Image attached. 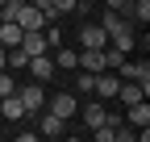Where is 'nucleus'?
Returning <instances> with one entry per match:
<instances>
[{"label": "nucleus", "mask_w": 150, "mask_h": 142, "mask_svg": "<svg viewBox=\"0 0 150 142\" xmlns=\"http://www.w3.org/2000/svg\"><path fill=\"white\" fill-rule=\"evenodd\" d=\"M79 4H88V9H92V4H100V0H79Z\"/></svg>", "instance_id": "nucleus-22"}, {"label": "nucleus", "mask_w": 150, "mask_h": 142, "mask_svg": "<svg viewBox=\"0 0 150 142\" xmlns=\"http://www.w3.org/2000/svg\"><path fill=\"white\" fill-rule=\"evenodd\" d=\"M63 130H67V121H63V117H54V113L46 109V113H42V134H46V138H59Z\"/></svg>", "instance_id": "nucleus-16"}, {"label": "nucleus", "mask_w": 150, "mask_h": 142, "mask_svg": "<svg viewBox=\"0 0 150 142\" xmlns=\"http://www.w3.org/2000/svg\"><path fill=\"white\" fill-rule=\"evenodd\" d=\"M117 88H121V75H117V71H100L92 92H96V96H117Z\"/></svg>", "instance_id": "nucleus-10"}, {"label": "nucleus", "mask_w": 150, "mask_h": 142, "mask_svg": "<svg viewBox=\"0 0 150 142\" xmlns=\"http://www.w3.org/2000/svg\"><path fill=\"white\" fill-rule=\"evenodd\" d=\"M75 67L92 71V75H100V71H108V63H104V50H79V55H75Z\"/></svg>", "instance_id": "nucleus-6"}, {"label": "nucleus", "mask_w": 150, "mask_h": 142, "mask_svg": "<svg viewBox=\"0 0 150 142\" xmlns=\"http://www.w3.org/2000/svg\"><path fill=\"white\" fill-rule=\"evenodd\" d=\"M138 25H121V29H112L108 33V42H112V50H121V55H129V50L138 46V33H134Z\"/></svg>", "instance_id": "nucleus-5"}, {"label": "nucleus", "mask_w": 150, "mask_h": 142, "mask_svg": "<svg viewBox=\"0 0 150 142\" xmlns=\"http://www.w3.org/2000/svg\"><path fill=\"white\" fill-rule=\"evenodd\" d=\"M117 75H121V80H134V84H142V92L150 96V63H125V59H121Z\"/></svg>", "instance_id": "nucleus-2"}, {"label": "nucleus", "mask_w": 150, "mask_h": 142, "mask_svg": "<svg viewBox=\"0 0 150 142\" xmlns=\"http://www.w3.org/2000/svg\"><path fill=\"white\" fill-rule=\"evenodd\" d=\"M46 109H50L54 117L71 121V117H75V92H59V96H50V104H46Z\"/></svg>", "instance_id": "nucleus-8"}, {"label": "nucleus", "mask_w": 150, "mask_h": 142, "mask_svg": "<svg viewBox=\"0 0 150 142\" xmlns=\"http://www.w3.org/2000/svg\"><path fill=\"white\" fill-rule=\"evenodd\" d=\"M129 126H134V130L150 126V104L146 100H134V104H129Z\"/></svg>", "instance_id": "nucleus-15"}, {"label": "nucleus", "mask_w": 150, "mask_h": 142, "mask_svg": "<svg viewBox=\"0 0 150 142\" xmlns=\"http://www.w3.org/2000/svg\"><path fill=\"white\" fill-rule=\"evenodd\" d=\"M17 96H21L25 113H42V104H46V96H42V80H33V84H25V88H17Z\"/></svg>", "instance_id": "nucleus-4"}, {"label": "nucleus", "mask_w": 150, "mask_h": 142, "mask_svg": "<svg viewBox=\"0 0 150 142\" xmlns=\"http://www.w3.org/2000/svg\"><path fill=\"white\" fill-rule=\"evenodd\" d=\"M21 33L25 29L17 25V21H0V46H4V50L8 46H21Z\"/></svg>", "instance_id": "nucleus-13"}, {"label": "nucleus", "mask_w": 150, "mask_h": 142, "mask_svg": "<svg viewBox=\"0 0 150 142\" xmlns=\"http://www.w3.org/2000/svg\"><path fill=\"white\" fill-rule=\"evenodd\" d=\"M63 46V33L59 29H46V50H59Z\"/></svg>", "instance_id": "nucleus-19"}, {"label": "nucleus", "mask_w": 150, "mask_h": 142, "mask_svg": "<svg viewBox=\"0 0 150 142\" xmlns=\"http://www.w3.org/2000/svg\"><path fill=\"white\" fill-rule=\"evenodd\" d=\"M75 71H79L75 88H79V92H92V88H96V75H92V71H83V67H75Z\"/></svg>", "instance_id": "nucleus-18"}, {"label": "nucleus", "mask_w": 150, "mask_h": 142, "mask_svg": "<svg viewBox=\"0 0 150 142\" xmlns=\"http://www.w3.org/2000/svg\"><path fill=\"white\" fill-rule=\"evenodd\" d=\"M0 4H4V0H0Z\"/></svg>", "instance_id": "nucleus-23"}, {"label": "nucleus", "mask_w": 150, "mask_h": 142, "mask_svg": "<svg viewBox=\"0 0 150 142\" xmlns=\"http://www.w3.org/2000/svg\"><path fill=\"white\" fill-rule=\"evenodd\" d=\"M75 4H79V0H54V13H59V17L63 13H75Z\"/></svg>", "instance_id": "nucleus-20"}, {"label": "nucleus", "mask_w": 150, "mask_h": 142, "mask_svg": "<svg viewBox=\"0 0 150 142\" xmlns=\"http://www.w3.org/2000/svg\"><path fill=\"white\" fill-rule=\"evenodd\" d=\"M21 29H46V13L38 9V4H29V0H21V9H17V17H13Z\"/></svg>", "instance_id": "nucleus-1"}, {"label": "nucleus", "mask_w": 150, "mask_h": 142, "mask_svg": "<svg viewBox=\"0 0 150 142\" xmlns=\"http://www.w3.org/2000/svg\"><path fill=\"white\" fill-rule=\"evenodd\" d=\"M117 100H121V104H134V100H146V92H142V84H134V80H121V88H117Z\"/></svg>", "instance_id": "nucleus-14"}, {"label": "nucleus", "mask_w": 150, "mask_h": 142, "mask_svg": "<svg viewBox=\"0 0 150 142\" xmlns=\"http://www.w3.org/2000/svg\"><path fill=\"white\" fill-rule=\"evenodd\" d=\"M21 50H25L29 59H33V55H46V33H42V29H25V33H21Z\"/></svg>", "instance_id": "nucleus-9"}, {"label": "nucleus", "mask_w": 150, "mask_h": 142, "mask_svg": "<svg viewBox=\"0 0 150 142\" xmlns=\"http://www.w3.org/2000/svg\"><path fill=\"white\" fill-rule=\"evenodd\" d=\"M100 4H104V9H112V13H121V9H125V0H100Z\"/></svg>", "instance_id": "nucleus-21"}, {"label": "nucleus", "mask_w": 150, "mask_h": 142, "mask_svg": "<svg viewBox=\"0 0 150 142\" xmlns=\"http://www.w3.org/2000/svg\"><path fill=\"white\" fill-rule=\"evenodd\" d=\"M54 67L75 71V50H71V46H59V50H54Z\"/></svg>", "instance_id": "nucleus-17"}, {"label": "nucleus", "mask_w": 150, "mask_h": 142, "mask_svg": "<svg viewBox=\"0 0 150 142\" xmlns=\"http://www.w3.org/2000/svg\"><path fill=\"white\" fill-rule=\"evenodd\" d=\"M108 46V29L104 25H83L79 29V50H104Z\"/></svg>", "instance_id": "nucleus-3"}, {"label": "nucleus", "mask_w": 150, "mask_h": 142, "mask_svg": "<svg viewBox=\"0 0 150 142\" xmlns=\"http://www.w3.org/2000/svg\"><path fill=\"white\" fill-rule=\"evenodd\" d=\"M0 113H4V121H21V117H25V104H21V96H17V92L0 96Z\"/></svg>", "instance_id": "nucleus-11"}, {"label": "nucleus", "mask_w": 150, "mask_h": 142, "mask_svg": "<svg viewBox=\"0 0 150 142\" xmlns=\"http://www.w3.org/2000/svg\"><path fill=\"white\" fill-rule=\"evenodd\" d=\"M25 67L33 71V80H42V84H50V80H54V71H59V67H54V59H50V55H33V59H29Z\"/></svg>", "instance_id": "nucleus-7"}, {"label": "nucleus", "mask_w": 150, "mask_h": 142, "mask_svg": "<svg viewBox=\"0 0 150 142\" xmlns=\"http://www.w3.org/2000/svg\"><path fill=\"white\" fill-rule=\"evenodd\" d=\"M83 126L88 130H96V126H104V121H108V109H104V104H83Z\"/></svg>", "instance_id": "nucleus-12"}]
</instances>
